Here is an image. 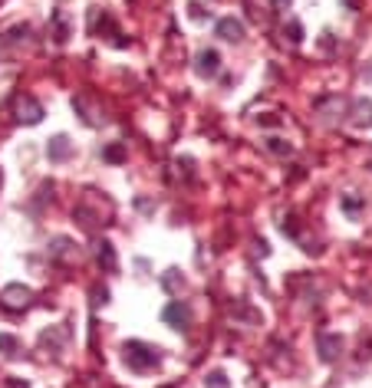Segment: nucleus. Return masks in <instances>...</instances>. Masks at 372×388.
<instances>
[{
    "instance_id": "nucleus-14",
    "label": "nucleus",
    "mask_w": 372,
    "mask_h": 388,
    "mask_svg": "<svg viewBox=\"0 0 372 388\" xmlns=\"http://www.w3.org/2000/svg\"><path fill=\"white\" fill-rule=\"evenodd\" d=\"M270 148H274V152H280V155H284V152H290V145H284L280 138H270Z\"/></svg>"
},
{
    "instance_id": "nucleus-8",
    "label": "nucleus",
    "mask_w": 372,
    "mask_h": 388,
    "mask_svg": "<svg viewBox=\"0 0 372 388\" xmlns=\"http://www.w3.org/2000/svg\"><path fill=\"white\" fill-rule=\"evenodd\" d=\"M217 69H221V56H217L215 50L198 53V73H201V76H215Z\"/></svg>"
},
{
    "instance_id": "nucleus-6",
    "label": "nucleus",
    "mask_w": 372,
    "mask_h": 388,
    "mask_svg": "<svg viewBox=\"0 0 372 388\" xmlns=\"http://www.w3.org/2000/svg\"><path fill=\"white\" fill-rule=\"evenodd\" d=\"M217 36L227 40V43H241V40H244V23H241V20H234V17L217 20Z\"/></svg>"
},
{
    "instance_id": "nucleus-9",
    "label": "nucleus",
    "mask_w": 372,
    "mask_h": 388,
    "mask_svg": "<svg viewBox=\"0 0 372 388\" xmlns=\"http://www.w3.org/2000/svg\"><path fill=\"white\" fill-rule=\"evenodd\" d=\"M95 257H99V263H103L109 273L115 270V251H113V243H109V241H99V243H95Z\"/></svg>"
},
{
    "instance_id": "nucleus-12",
    "label": "nucleus",
    "mask_w": 372,
    "mask_h": 388,
    "mask_svg": "<svg viewBox=\"0 0 372 388\" xmlns=\"http://www.w3.org/2000/svg\"><path fill=\"white\" fill-rule=\"evenodd\" d=\"M105 158H109V162H122V148H119V145L105 148Z\"/></svg>"
},
{
    "instance_id": "nucleus-1",
    "label": "nucleus",
    "mask_w": 372,
    "mask_h": 388,
    "mask_svg": "<svg viewBox=\"0 0 372 388\" xmlns=\"http://www.w3.org/2000/svg\"><path fill=\"white\" fill-rule=\"evenodd\" d=\"M125 362H129V369L135 372H152L158 362H162V355H158L155 345H148V342H139V339H132V342H125Z\"/></svg>"
},
{
    "instance_id": "nucleus-5",
    "label": "nucleus",
    "mask_w": 372,
    "mask_h": 388,
    "mask_svg": "<svg viewBox=\"0 0 372 388\" xmlns=\"http://www.w3.org/2000/svg\"><path fill=\"white\" fill-rule=\"evenodd\" d=\"M73 155V142L66 135H53L50 145H46V158L50 162H66V158Z\"/></svg>"
},
{
    "instance_id": "nucleus-11",
    "label": "nucleus",
    "mask_w": 372,
    "mask_h": 388,
    "mask_svg": "<svg viewBox=\"0 0 372 388\" xmlns=\"http://www.w3.org/2000/svg\"><path fill=\"white\" fill-rule=\"evenodd\" d=\"M205 388H231V382H227L224 372H211L208 379H205Z\"/></svg>"
},
{
    "instance_id": "nucleus-10",
    "label": "nucleus",
    "mask_w": 372,
    "mask_h": 388,
    "mask_svg": "<svg viewBox=\"0 0 372 388\" xmlns=\"http://www.w3.org/2000/svg\"><path fill=\"white\" fill-rule=\"evenodd\" d=\"M0 355H4V359H17L20 355V339L0 332Z\"/></svg>"
},
{
    "instance_id": "nucleus-4",
    "label": "nucleus",
    "mask_w": 372,
    "mask_h": 388,
    "mask_svg": "<svg viewBox=\"0 0 372 388\" xmlns=\"http://www.w3.org/2000/svg\"><path fill=\"white\" fill-rule=\"evenodd\" d=\"M30 290L26 286H20V283H10V286H4V293H0V303L4 306H10V310H24L26 303H30Z\"/></svg>"
},
{
    "instance_id": "nucleus-7",
    "label": "nucleus",
    "mask_w": 372,
    "mask_h": 388,
    "mask_svg": "<svg viewBox=\"0 0 372 388\" xmlns=\"http://www.w3.org/2000/svg\"><path fill=\"white\" fill-rule=\"evenodd\" d=\"M339 349H343V339L333 336V332H323L320 336V355H323V362H333L339 355Z\"/></svg>"
},
{
    "instance_id": "nucleus-13",
    "label": "nucleus",
    "mask_w": 372,
    "mask_h": 388,
    "mask_svg": "<svg viewBox=\"0 0 372 388\" xmlns=\"http://www.w3.org/2000/svg\"><path fill=\"white\" fill-rule=\"evenodd\" d=\"M359 204H363V201H356V198H346V201H343V207H346L349 214H356V211H359Z\"/></svg>"
},
{
    "instance_id": "nucleus-15",
    "label": "nucleus",
    "mask_w": 372,
    "mask_h": 388,
    "mask_svg": "<svg viewBox=\"0 0 372 388\" xmlns=\"http://www.w3.org/2000/svg\"><path fill=\"white\" fill-rule=\"evenodd\" d=\"M303 30H300V23H290V40H294V43H300V40H303Z\"/></svg>"
},
{
    "instance_id": "nucleus-16",
    "label": "nucleus",
    "mask_w": 372,
    "mask_h": 388,
    "mask_svg": "<svg viewBox=\"0 0 372 388\" xmlns=\"http://www.w3.org/2000/svg\"><path fill=\"white\" fill-rule=\"evenodd\" d=\"M274 7H277V10H286V7H290V0H274Z\"/></svg>"
},
{
    "instance_id": "nucleus-2",
    "label": "nucleus",
    "mask_w": 372,
    "mask_h": 388,
    "mask_svg": "<svg viewBox=\"0 0 372 388\" xmlns=\"http://www.w3.org/2000/svg\"><path fill=\"white\" fill-rule=\"evenodd\" d=\"M14 115H17V122H26V125H36V122L43 119V105L36 103L33 95H20L17 105H14Z\"/></svg>"
},
{
    "instance_id": "nucleus-3",
    "label": "nucleus",
    "mask_w": 372,
    "mask_h": 388,
    "mask_svg": "<svg viewBox=\"0 0 372 388\" xmlns=\"http://www.w3.org/2000/svg\"><path fill=\"white\" fill-rule=\"evenodd\" d=\"M162 320L168 323L172 329H188V323H191V310L185 306L182 300H175V303H168V306H165Z\"/></svg>"
}]
</instances>
